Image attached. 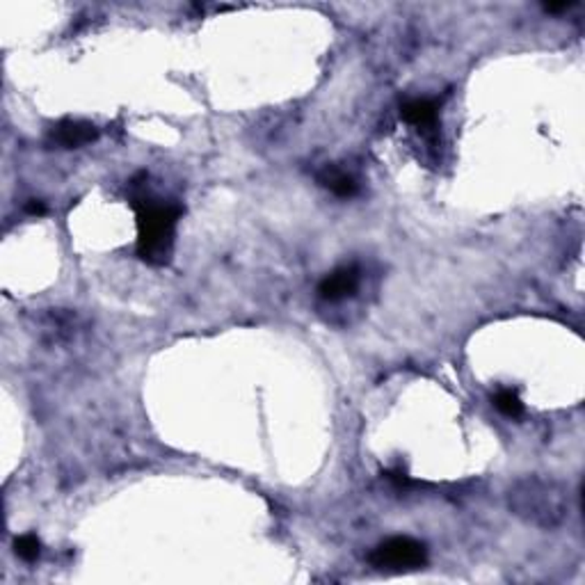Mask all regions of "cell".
I'll return each instance as SVG.
<instances>
[{"label":"cell","mask_w":585,"mask_h":585,"mask_svg":"<svg viewBox=\"0 0 585 585\" xmlns=\"http://www.w3.org/2000/svg\"><path fill=\"white\" fill-rule=\"evenodd\" d=\"M508 508L526 524L551 531L570 517V492L554 478L526 476L517 480L508 492Z\"/></svg>","instance_id":"1"},{"label":"cell","mask_w":585,"mask_h":585,"mask_svg":"<svg viewBox=\"0 0 585 585\" xmlns=\"http://www.w3.org/2000/svg\"><path fill=\"white\" fill-rule=\"evenodd\" d=\"M133 206L138 211V256L151 266H163L170 261L183 208L149 197L135 199Z\"/></svg>","instance_id":"2"},{"label":"cell","mask_w":585,"mask_h":585,"mask_svg":"<svg viewBox=\"0 0 585 585\" xmlns=\"http://www.w3.org/2000/svg\"><path fill=\"white\" fill-rule=\"evenodd\" d=\"M368 560L380 570H414L428 563V549L414 538H391L373 549Z\"/></svg>","instance_id":"3"},{"label":"cell","mask_w":585,"mask_h":585,"mask_svg":"<svg viewBox=\"0 0 585 585\" xmlns=\"http://www.w3.org/2000/svg\"><path fill=\"white\" fill-rule=\"evenodd\" d=\"M99 138V128L83 119H62L48 133V144L60 149H80Z\"/></svg>","instance_id":"4"},{"label":"cell","mask_w":585,"mask_h":585,"mask_svg":"<svg viewBox=\"0 0 585 585\" xmlns=\"http://www.w3.org/2000/svg\"><path fill=\"white\" fill-rule=\"evenodd\" d=\"M357 288H359V270L355 266H346L334 270L320 282L318 295L327 302H339V300L355 295Z\"/></svg>","instance_id":"5"},{"label":"cell","mask_w":585,"mask_h":585,"mask_svg":"<svg viewBox=\"0 0 585 585\" xmlns=\"http://www.w3.org/2000/svg\"><path fill=\"white\" fill-rule=\"evenodd\" d=\"M400 115L407 124L416 126L419 131H430L437 126L439 119V103L432 99H410L400 108Z\"/></svg>","instance_id":"6"},{"label":"cell","mask_w":585,"mask_h":585,"mask_svg":"<svg viewBox=\"0 0 585 585\" xmlns=\"http://www.w3.org/2000/svg\"><path fill=\"white\" fill-rule=\"evenodd\" d=\"M318 183L323 188H327L332 195H336V197H343V199L355 197L357 190H359V186H357L355 179H352L348 172L339 170V167H334V165H327L323 172H320Z\"/></svg>","instance_id":"7"},{"label":"cell","mask_w":585,"mask_h":585,"mask_svg":"<svg viewBox=\"0 0 585 585\" xmlns=\"http://www.w3.org/2000/svg\"><path fill=\"white\" fill-rule=\"evenodd\" d=\"M494 407L501 414L510 416V419H517V416L524 414L522 398H519V394L512 391V389H501V391H496Z\"/></svg>","instance_id":"8"},{"label":"cell","mask_w":585,"mask_h":585,"mask_svg":"<svg viewBox=\"0 0 585 585\" xmlns=\"http://www.w3.org/2000/svg\"><path fill=\"white\" fill-rule=\"evenodd\" d=\"M14 554L21 560H26V563H35L39 554H42V542H39L37 535L28 533V535L14 540Z\"/></svg>","instance_id":"9"},{"label":"cell","mask_w":585,"mask_h":585,"mask_svg":"<svg viewBox=\"0 0 585 585\" xmlns=\"http://www.w3.org/2000/svg\"><path fill=\"white\" fill-rule=\"evenodd\" d=\"M574 5H576V3H547V5H544V10L551 12V14H558V12L572 10Z\"/></svg>","instance_id":"10"},{"label":"cell","mask_w":585,"mask_h":585,"mask_svg":"<svg viewBox=\"0 0 585 585\" xmlns=\"http://www.w3.org/2000/svg\"><path fill=\"white\" fill-rule=\"evenodd\" d=\"M26 211L30 215H44L46 213V206H44V202H39V199H30L26 206Z\"/></svg>","instance_id":"11"}]
</instances>
